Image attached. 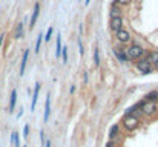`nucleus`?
Returning a JSON list of instances; mask_svg holds the SVG:
<instances>
[{
    "mask_svg": "<svg viewBox=\"0 0 158 147\" xmlns=\"http://www.w3.org/2000/svg\"><path fill=\"white\" fill-rule=\"evenodd\" d=\"M144 52L146 51L140 45H131L129 48L124 49V54H126V58L127 60H138V58H141L144 55Z\"/></svg>",
    "mask_w": 158,
    "mask_h": 147,
    "instance_id": "nucleus-1",
    "label": "nucleus"
},
{
    "mask_svg": "<svg viewBox=\"0 0 158 147\" xmlns=\"http://www.w3.org/2000/svg\"><path fill=\"white\" fill-rule=\"evenodd\" d=\"M144 116H152L158 112V101H141V110Z\"/></svg>",
    "mask_w": 158,
    "mask_h": 147,
    "instance_id": "nucleus-2",
    "label": "nucleus"
},
{
    "mask_svg": "<svg viewBox=\"0 0 158 147\" xmlns=\"http://www.w3.org/2000/svg\"><path fill=\"white\" fill-rule=\"evenodd\" d=\"M138 124H140V121H138V118L134 116V115H127V116H124V120H123V126H124L126 130H135V129L138 127Z\"/></svg>",
    "mask_w": 158,
    "mask_h": 147,
    "instance_id": "nucleus-3",
    "label": "nucleus"
},
{
    "mask_svg": "<svg viewBox=\"0 0 158 147\" xmlns=\"http://www.w3.org/2000/svg\"><path fill=\"white\" fill-rule=\"evenodd\" d=\"M137 69H138V72H140V74L148 75V74H151V72L154 71V66H152V64H149V63L143 58L141 61H138V63H137Z\"/></svg>",
    "mask_w": 158,
    "mask_h": 147,
    "instance_id": "nucleus-4",
    "label": "nucleus"
},
{
    "mask_svg": "<svg viewBox=\"0 0 158 147\" xmlns=\"http://www.w3.org/2000/svg\"><path fill=\"white\" fill-rule=\"evenodd\" d=\"M115 39L118 40V43H129L131 42V34L126 31V29H120L115 32Z\"/></svg>",
    "mask_w": 158,
    "mask_h": 147,
    "instance_id": "nucleus-5",
    "label": "nucleus"
},
{
    "mask_svg": "<svg viewBox=\"0 0 158 147\" xmlns=\"http://www.w3.org/2000/svg\"><path fill=\"white\" fill-rule=\"evenodd\" d=\"M109 26H110V29L115 31V32L120 31L121 26H123V18H121V17H112L110 22H109Z\"/></svg>",
    "mask_w": 158,
    "mask_h": 147,
    "instance_id": "nucleus-6",
    "label": "nucleus"
},
{
    "mask_svg": "<svg viewBox=\"0 0 158 147\" xmlns=\"http://www.w3.org/2000/svg\"><path fill=\"white\" fill-rule=\"evenodd\" d=\"M40 15V3H35L34 5V11H32V15H31V20H29V28H34L35 26V22Z\"/></svg>",
    "mask_w": 158,
    "mask_h": 147,
    "instance_id": "nucleus-7",
    "label": "nucleus"
},
{
    "mask_svg": "<svg viewBox=\"0 0 158 147\" xmlns=\"http://www.w3.org/2000/svg\"><path fill=\"white\" fill-rule=\"evenodd\" d=\"M149 64H152V66H157L158 63V51H151V52H148V55H146V58H144Z\"/></svg>",
    "mask_w": 158,
    "mask_h": 147,
    "instance_id": "nucleus-8",
    "label": "nucleus"
},
{
    "mask_svg": "<svg viewBox=\"0 0 158 147\" xmlns=\"http://www.w3.org/2000/svg\"><path fill=\"white\" fill-rule=\"evenodd\" d=\"M49 115H51V95L46 97V104H45V113H43V121L46 123L49 120Z\"/></svg>",
    "mask_w": 158,
    "mask_h": 147,
    "instance_id": "nucleus-9",
    "label": "nucleus"
},
{
    "mask_svg": "<svg viewBox=\"0 0 158 147\" xmlns=\"http://www.w3.org/2000/svg\"><path fill=\"white\" fill-rule=\"evenodd\" d=\"M114 54H115V57L118 58V61H121V63H126V61H127L123 48H114Z\"/></svg>",
    "mask_w": 158,
    "mask_h": 147,
    "instance_id": "nucleus-10",
    "label": "nucleus"
},
{
    "mask_svg": "<svg viewBox=\"0 0 158 147\" xmlns=\"http://www.w3.org/2000/svg\"><path fill=\"white\" fill-rule=\"evenodd\" d=\"M39 94H40V84L37 83V84H35V89H34V95H32V103H31V110H32V112L35 110L37 100H39Z\"/></svg>",
    "mask_w": 158,
    "mask_h": 147,
    "instance_id": "nucleus-11",
    "label": "nucleus"
},
{
    "mask_svg": "<svg viewBox=\"0 0 158 147\" xmlns=\"http://www.w3.org/2000/svg\"><path fill=\"white\" fill-rule=\"evenodd\" d=\"M28 57H29V49H26L23 52V57H22V63H20V75L25 74V69H26V63H28Z\"/></svg>",
    "mask_w": 158,
    "mask_h": 147,
    "instance_id": "nucleus-12",
    "label": "nucleus"
},
{
    "mask_svg": "<svg viewBox=\"0 0 158 147\" xmlns=\"http://www.w3.org/2000/svg\"><path fill=\"white\" fill-rule=\"evenodd\" d=\"M120 135V124H114L109 129V140H117V137Z\"/></svg>",
    "mask_w": 158,
    "mask_h": 147,
    "instance_id": "nucleus-13",
    "label": "nucleus"
},
{
    "mask_svg": "<svg viewBox=\"0 0 158 147\" xmlns=\"http://www.w3.org/2000/svg\"><path fill=\"white\" fill-rule=\"evenodd\" d=\"M15 104H17V91L14 89V91L11 92V98H9V112H14Z\"/></svg>",
    "mask_w": 158,
    "mask_h": 147,
    "instance_id": "nucleus-14",
    "label": "nucleus"
},
{
    "mask_svg": "<svg viewBox=\"0 0 158 147\" xmlns=\"http://www.w3.org/2000/svg\"><path fill=\"white\" fill-rule=\"evenodd\" d=\"M109 14H110V18H112V17H121V9H120V6H118L117 3H114V5L110 6V9H109Z\"/></svg>",
    "mask_w": 158,
    "mask_h": 147,
    "instance_id": "nucleus-15",
    "label": "nucleus"
},
{
    "mask_svg": "<svg viewBox=\"0 0 158 147\" xmlns=\"http://www.w3.org/2000/svg\"><path fill=\"white\" fill-rule=\"evenodd\" d=\"M61 55V35L57 34V45H55V57L60 58Z\"/></svg>",
    "mask_w": 158,
    "mask_h": 147,
    "instance_id": "nucleus-16",
    "label": "nucleus"
},
{
    "mask_svg": "<svg viewBox=\"0 0 158 147\" xmlns=\"http://www.w3.org/2000/svg\"><path fill=\"white\" fill-rule=\"evenodd\" d=\"M144 101H158V91L149 92V94L144 97Z\"/></svg>",
    "mask_w": 158,
    "mask_h": 147,
    "instance_id": "nucleus-17",
    "label": "nucleus"
},
{
    "mask_svg": "<svg viewBox=\"0 0 158 147\" xmlns=\"http://www.w3.org/2000/svg\"><path fill=\"white\" fill-rule=\"evenodd\" d=\"M22 37H23V22H20L15 29V39H22Z\"/></svg>",
    "mask_w": 158,
    "mask_h": 147,
    "instance_id": "nucleus-18",
    "label": "nucleus"
},
{
    "mask_svg": "<svg viewBox=\"0 0 158 147\" xmlns=\"http://www.w3.org/2000/svg\"><path fill=\"white\" fill-rule=\"evenodd\" d=\"M11 143L15 147H20V140H19V133H17V132H12V135H11Z\"/></svg>",
    "mask_w": 158,
    "mask_h": 147,
    "instance_id": "nucleus-19",
    "label": "nucleus"
},
{
    "mask_svg": "<svg viewBox=\"0 0 158 147\" xmlns=\"http://www.w3.org/2000/svg\"><path fill=\"white\" fill-rule=\"evenodd\" d=\"M94 64L100 66V51H98V48H94Z\"/></svg>",
    "mask_w": 158,
    "mask_h": 147,
    "instance_id": "nucleus-20",
    "label": "nucleus"
},
{
    "mask_svg": "<svg viewBox=\"0 0 158 147\" xmlns=\"http://www.w3.org/2000/svg\"><path fill=\"white\" fill-rule=\"evenodd\" d=\"M68 46H61V55H60V57H61V58H63V63H66V61H68Z\"/></svg>",
    "mask_w": 158,
    "mask_h": 147,
    "instance_id": "nucleus-21",
    "label": "nucleus"
},
{
    "mask_svg": "<svg viewBox=\"0 0 158 147\" xmlns=\"http://www.w3.org/2000/svg\"><path fill=\"white\" fill-rule=\"evenodd\" d=\"M42 42H43V34H40L39 37H37V42H35V52H39L40 51V46H42Z\"/></svg>",
    "mask_w": 158,
    "mask_h": 147,
    "instance_id": "nucleus-22",
    "label": "nucleus"
},
{
    "mask_svg": "<svg viewBox=\"0 0 158 147\" xmlns=\"http://www.w3.org/2000/svg\"><path fill=\"white\" fill-rule=\"evenodd\" d=\"M52 32H54V28H52V26H49V28H48V31H46V35H45V42H46V43L51 40V37H52Z\"/></svg>",
    "mask_w": 158,
    "mask_h": 147,
    "instance_id": "nucleus-23",
    "label": "nucleus"
},
{
    "mask_svg": "<svg viewBox=\"0 0 158 147\" xmlns=\"http://www.w3.org/2000/svg\"><path fill=\"white\" fill-rule=\"evenodd\" d=\"M28 137H29V124H26L25 129H23V138L28 140Z\"/></svg>",
    "mask_w": 158,
    "mask_h": 147,
    "instance_id": "nucleus-24",
    "label": "nucleus"
},
{
    "mask_svg": "<svg viewBox=\"0 0 158 147\" xmlns=\"http://www.w3.org/2000/svg\"><path fill=\"white\" fill-rule=\"evenodd\" d=\"M105 147H118V144H117V141H115V140H109V141L106 143Z\"/></svg>",
    "mask_w": 158,
    "mask_h": 147,
    "instance_id": "nucleus-25",
    "label": "nucleus"
},
{
    "mask_svg": "<svg viewBox=\"0 0 158 147\" xmlns=\"http://www.w3.org/2000/svg\"><path fill=\"white\" fill-rule=\"evenodd\" d=\"M131 2H132V0H115V3H117L118 6H120V5H129Z\"/></svg>",
    "mask_w": 158,
    "mask_h": 147,
    "instance_id": "nucleus-26",
    "label": "nucleus"
},
{
    "mask_svg": "<svg viewBox=\"0 0 158 147\" xmlns=\"http://www.w3.org/2000/svg\"><path fill=\"white\" fill-rule=\"evenodd\" d=\"M78 54H80V55L85 54V49H83V45H81V40H78Z\"/></svg>",
    "mask_w": 158,
    "mask_h": 147,
    "instance_id": "nucleus-27",
    "label": "nucleus"
},
{
    "mask_svg": "<svg viewBox=\"0 0 158 147\" xmlns=\"http://www.w3.org/2000/svg\"><path fill=\"white\" fill-rule=\"evenodd\" d=\"M40 141H42V146H45V133H43V130H40Z\"/></svg>",
    "mask_w": 158,
    "mask_h": 147,
    "instance_id": "nucleus-28",
    "label": "nucleus"
},
{
    "mask_svg": "<svg viewBox=\"0 0 158 147\" xmlns=\"http://www.w3.org/2000/svg\"><path fill=\"white\" fill-rule=\"evenodd\" d=\"M23 115V107H20V110H19V113H17V118H20Z\"/></svg>",
    "mask_w": 158,
    "mask_h": 147,
    "instance_id": "nucleus-29",
    "label": "nucleus"
},
{
    "mask_svg": "<svg viewBox=\"0 0 158 147\" xmlns=\"http://www.w3.org/2000/svg\"><path fill=\"white\" fill-rule=\"evenodd\" d=\"M3 40H5V34L0 35V48H2V45H3Z\"/></svg>",
    "mask_w": 158,
    "mask_h": 147,
    "instance_id": "nucleus-30",
    "label": "nucleus"
},
{
    "mask_svg": "<svg viewBox=\"0 0 158 147\" xmlns=\"http://www.w3.org/2000/svg\"><path fill=\"white\" fill-rule=\"evenodd\" d=\"M78 31H80V34H83V25H80V26H78Z\"/></svg>",
    "mask_w": 158,
    "mask_h": 147,
    "instance_id": "nucleus-31",
    "label": "nucleus"
},
{
    "mask_svg": "<svg viewBox=\"0 0 158 147\" xmlns=\"http://www.w3.org/2000/svg\"><path fill=\"white\" fill-rule=\"evenodd\" d=\"M45 147H51V141H49V140L46 141V144H45Z\"/></svg>",
    "mask_w": 158,
    "mask_h": 147,
    "instance_id": "nucleus-32",
    "label": "nucleus"
},
{
    "mask_svg": "<svg viewBox=\"0 0 158 147\" xmlns=\"http://www.w3.org/2000/svg\"><path fill=\"white\" fill-rule=\"evenodd\" d=\"M91 3V0H85V5H89Z\"/></svg>",
    "mask_w": 158,
    "mask_h": 147,
    "instance_id": "nucleus-33",
    "label": "nucleus"
},
{
    "mask_svg": "<svg viewBox=\"0 0 158 147\" xmlns=\"http://www.w3.org/2000/svg\"><path fill=\"white\" fill-rule=\"evenodd\" d=\"M157 69H158V63H157Z\"/></svg>",
    "mask_w": 158,
    "mask_h": 147,
    "instance_id": "nucleus-34",
    "label": "nucleus"
}]
</instances>
